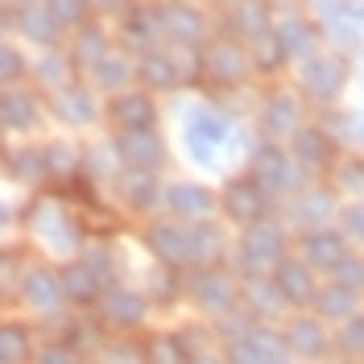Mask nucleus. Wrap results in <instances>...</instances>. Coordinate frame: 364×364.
<instances>
[{
  "label": "nucleus",
  "instance_id": "obj_28",
  "mask_svg": "<svg viewBox=\"0 0 364 364\" xmlns=\"http://www.w3.org/2000/svg\"><path fill=\"white\" fill-rule=\"evenodd\" d=\"M348 252L352 249H348L343 228L327 224V228H311V232H302V261H306L315 273H331Z\"/></svg>",
  "mask_w": 364,
  "mask_h": 364
},
{
  "label": "nucleus",
  "instance_id": "obj_42",
  "mask_svg": "<svg viewBox=\"0 0 364 364\" xmlns=\"http://www.w3.org/2000/svg\"><path fill=\"white\" fill-rule=\"evenodd\" d=\"M186 269H174V265H158V269L149 273V294L158 298V306H174L178 294L186 290Z\"/></svg>",
  "mask_w": 364,
  "mask_h": 364
},
{
  "label": "nucleus",
  "instance_id": "obj_46",
  "mask_svg": "<svg viewBox=\"0 0 364 364\" xmlns=\"http://www.w3.org/2000/svg\"><path fill=\"white\" fill-rule=\"evenodd\" d=\"M0 75H4V87H21L25 75H33V63L17 50V42H4L0 50Z\"/></svg>",
  "mask_w": 364,
  "mask_h": 364
},
{
  "label": "nucleus",
  "instance_id": "obj_49",
  "mask_svg": "<svg viewBox=\"0 0 364 364\" xmlns=\"http://www.w3.org/2000/svg\"><path fill=\"white\" fill-rule=\"evenodd\" d=\"M104 364H149V356H145V343L120 336V340L104 343Z\"/></svg>",
  "mask_w": 364,
  "mask_h": 364
},
{
  "label": "nucleus",
  "instance_id": "obj_11",
  "mask_svg": "<svg viewBox=\"0 0 364 364\" xmlns=\"http://www.w3.org/2000/svg\"><path fill=\"white\" fill-rule=\"evenodd\" d=\"M220 207H224V215L232 220V224L249 228V224H257V220H265V215H269L273 195L257 178H252V174H240V178H232L224 186Z\"/></svg>",
  "mask_w": 364,
  "mask_h": 364
},
{
  "label": "nucleus",
  "instance_id": "obj_5",
  "mask_svg": "<svg viewBox=\"0 0 364 364\" xmlns=\"http://www.w3.org/2000/svg\"><path fill=\"white\" fill-rule=\"evenodd\" d=\"M186 294H191V302H195L203 315H215V318H224V315H232V311L245 306V298H240V277H232L224 265L191 269L186 273Z\"/></svg>",
  "mask_w": 364,
  "mask_h": 364
},
{
  "label": "nucleus",
  "instance_id": "obj_44",
  "mask_svg": "<svg viewBox=\"0 0 364 364\" xmlns=\"http://www.w3.org/2000/svg\"><path fill=\"white\" fill-rule=\"evenodd\" d=\"M145 356H149V364H191V352L182 348L178 331L174 336H154L145 343Z\"/></svg>",
  "mask_w": 364,
  "mask_h": 364
},
{
  "label": "nucleus",
  "instance_id": "obj_48",
  "mask_svg": "<svg viewBox=\"0 0 364 364\" xmlns=\"http://www.w3.org/2000/svg\"><path fill=\"white\" fill-rule=\"evenodd\" d=\"M58 343H67L75 356H87V352H95V348H100V331H95L91 323H63V336H58Z\"/></svg>",
  "mask_w": 364,
  "mask_h": 364
},
{
  "label": "nucleus",
  "instance_id": "obj_10",
  "mask_svg": "<svg viewBox=\"0 0 364 364\" xmlns=\"http://www.w3.org/2000/svg\"><path fill=\"white\" fill-rule=\"evenodd\" d=\"M161 21H166V46L182 50H203L211 42V21L199 4L186 0H161Z\"/></svg>",
  "mask_w": 364,
  "mask_h": 364
},
{
  "label": "nucleus",
  "instance_id": "obj_47",
  "mask_svg": "<svg viewBox=\"0 0 364 364\" xmlns=\"http://www.w3.org/2000/svg\"><path fill=\"white\" fill-rule=\"evenodd\" d=\"M336 191L360 199L364 195V158H343L336 161Z\"/></svg>",
  "mask_w": 364,
  "mask_h": 364
},
{
  "label": "nucleus",
  "instance_id": "obj_41",
  "mask_svg": "<svg viewBox=\"0 0 364 364\" xmlns=\"http://www.w3.org/2000/svg\"><path fill=\"white\" fill-rule=\"evenodd\" d=\"M46 161H50V178H63V182H70L83 170V154L70 145L67 136H58V141L46 145Z\"/></svg>",
  "mask_w": 364,
  "mask_h": 364
},
{
  "label": "nucleus",
  "instance_id": "obj_37",
  "mask_svg": "<svg viewBox=\"0 0 364 364\" xmlns=\"http://www.w3.org/2000/svg\"><path fill=\"white\" fill-rule=\"evenodd\" d=\"M75 63H70V54L63 50H42L38 58H33V83L46 91H58V87H70L75 83Z\"/></svg>",
  "mask_w": 364,
  "mask_h": 364
},
{
  "label": "nucleus",
  "instance_id": "obj_22",
  "mask_svg": "<svg viewBox=\"0 0 364 364\" xmlns=\"http://www.w3.org/2000/svg\"><path fill=\"white\" fill-rule=\"evenodd\" d=\"M269 277H273V286L282 290V298H286V306L290 311H306L311 302H315V294H318V282H315V269L302 261V257H282L277 265L269 269Z\"/></svg>",
  "mask_w": 364,
  "mask_h": 364
},
{
  "label": "nucleus",
  "instance_id": "obj_40",
  "mask_svg": "<svg viewBox=\"0 0 364 364\" xmlns=\"http://www.w3.org/2000/svg\"><path fill=\"white\" fill-rule=\"evenodd\" d=\"M29 356H33V331L17 318H9L0 336V364H25Z\"/></svg>",
  "mask_w": 364,
  "mask_h": 364
},
{
  "label": "nucleus",
  "instance_id": "obj_50",
  "mask_svg": "<svg viewBox=\"0 0 364 364\" xmlns=\"http://www.w3.org/2000/svg\"><path fill=\"white\" fill-rule=\"evenodd\" d=\"M336 348H340L343 356H356V360H364V315H360V311H356V315L340 327Z\"/></svg>",
  "mask_w": 364,
  "mask_h": 364
},
{
  "label": "nucleus",
  "instance_id": "obj_23",
  "mask_svg": "<svg viewBox=\"0 0 364 364\" xmlns=\"http://www.w3.org/2000/svg\"><path fill=\"white\" fill-rule=\"evenodd\" d=\"M21 302L33 306L38 315H54L67 306V290H63V273H54L50 265H29L21 273Z\"/></svg>",
  "mask_w": 364,
  "mask_h": 364
},
{
  "label": "nucleus",
  "instance_id": "obj_13",
  "mask_svg": "<svg viewBox=\"0 0 364 364\" xmlns=\"http://www.w3.org/2000/svg\"><path fill=\"white\" fill-rule=\"evenodd\" d=\"M273 33H277V46H282L286 67H302L306 58H315L318 46H323V29H318V21L302 17V13H282L277 25H273Z\"/></svg>",
  "mask_w": 364,
  "mask_h": 364
},
{
  "label": "nucleus",
  "instance_id": "obj_33",
  "mask_svg": "<svg viewBox=\"0 0 364 364\" xmlns=\"http://www.w3.org/2000/svg\"><path fill=\"white\" fill-rule=\"evenodd\" d=\"M0 120H4V133H33L42 124V104L38 95L25 87H4V104H0Z\"/></svg>",
  "mask_w": 364,
  "mask_h": 364
},
{
  "label": "nucleus",
  "instance_id": "obj_52",
  "mask_svg": "<svg viewBox=\"0 0 364 364\" xmlns=\"http://www.w3.org/2000/svg\"><path fill=\"white\" fill-rule=\"evenodd\" d=\"M327 277H331V282H340V286H348V290H356V294H360V290H364V257H356V252H348V257H343L340 265H336V269L327 273Z\"/></svg>",
  "mask_w": 364,
  "mask_h": 364
},
{
  "label": "nucleus",
  "instance_id": "obj_16",
  "mask_svg": "<svg viewBox=\"0 0 364 364\" xmlns=\"http://www.w3.org/2000/svg\"><path fill=\"white\" fill-rule=\"evenodd\" d=\"M306 120H302V100H298L294 91H273L269 100L261 104V112H257V129L261 136H269V141H294V133L302 129Z\"/></svg>",
  "mask_w": 364,
  "mask_h": 364
},
{
  "label": "nucleus",
  "instance_id": "obj_58",
  "mask_svg": "<svg viewBox=\"0 0 364 364\" xmlns=\"http://www.w3.org/2000/svg\"><path fill=\"white\" fill-rule=\"evenodd\" d=\"M4 4H25V0H4Z\"/></svg>",
  "mask_w": 364,
  "mask_h": 364
},
{
  "label": "nucleus",
  "instance_id": "obj_55",
  "mask_svg": "<svg viewBox=\"0 0 364 364\" xmlns=\"http://www.w3.org/2000/svg\"><path fill=\"white\" fill-rule=\"evenodd\" d=\"M91 13H104V17H120L129 9V0H87Z\"/></svg>",
  "mask_w": 364,
  "mask_h": 364
},
{
  "label": "nucleus",
  "instance_id": "obj_54",
  "mask_svg": "<svg viewBox=\"0 0 364 364\" xmlns=\"http://www.w3.org/2000/svg\"><path fill=\"white\" fill-rule=\"evenodd\" d=\"M33 364H83L79 360V356H75V352H70L67 343H46L42 352H38V356H33Z\"/></svg>",
  "mask_w": 364,
  "mask_h": 364
},
{
  "label": "nucleus",
  "instance_id": "obj_3",
  "mask_svg": "<svg viewBox=\"0 0 364 364\" xmlns=\"http://www.w3.org/2000/svg\"><path fill=\"white\" fill-rule=\"evenodd\" d=\"M25 228H29V236H38V245H42L46 252H54V257H75V252H83V228H79V220L67 211V203L54 199V195H42V199L29 203Z\"/></svg>",
  "mask_w": 364,
  "mask_h": 364
},
{
  "label": "nucleus",
  "instance_id": "obj_12",
  "mask_svg": "<svg viewBox=\"0 0 364 364\" xmlns=\"http://www.w3.org/2000/svg\"><path fill=\"white\" fill-rule=\"evenodd\" d=\"M120 42L129 46V54H149L166 46V21H161V4H129L120 13Z\"/></svg>",
  "mask_w": 364,
  "mask_h": 364
},
{
  "label": "nucleus",
  "instance_id": "obj_35",
  "mask_svg": "<svg viewBox=\"0 0 364 364\" xmlns=\"http://www.w3.org/2000/svg\"><path fill=\"white\" fill-rule=\"evenodd\" d=\"M91 87L95 91H108V95H116V91H129L136 79V54H124V50H112L100 67L87 75Z\"/></svg>",
  "mask_w": 364,
  "mask_h": 364
},
{
  "label": "nucleus",
  "instance_id": "obj_60",
  "mask_svg": "<svg viewBox=\"0 0 364 364\" xmlns=\"http://www.w3.org/2000/svg\"><path fill=\"white\" fill-rule=\"evenodd\" d=\"M343 364H352V360H343Z\"/></svg>",
  "mask_w": 364,
  "mask_h": 364
},
{
  "label": "nucleus",
  "instance_id": "obj_2",
  "mask_svg": "<svg viewBox=\"0 0 364 364\" xmlns=\"http://www.w3.org/2000/svg\"><path fill=\"white\" fill-rule=\"evenodd\" d=\"M249 174L269 191L273 199H294V195H302V191L311 186V178H315L294 154L282 149V141H269V136H261L249 149Z\"/></svg>",
  "mask_w": 364,
  "mask_h": 364
},
{
  "label": "nucleus",
  "instance_id": "obj_9",
  "mask_svg": "<svg viewBox=\"0 0 364 364\" xmlns=\"http://www.w3.org/2000/svg\"><path fill=\"white\" fill-rule=\"evenodd\" d=\"M4 33L25 38V42L42 46V50H54L67 29L46 9V0H25V4H4Z\"/></svg>",
  "mask_w": 364,
  "mask_h": 364
},
{
  "label": "nucleus",
  "instance_id": "obj_20",
  "mask_svg": "<svg viewBox=\"0 0 364 364\" xmlns=\"http://www.w3.org/2000/svg\"><path fill=\"white\" fill-rule=\"evenodd\" d=\"M50 116L67 129H87L100 120V100L91 83H70V87H58L50 91Z\"/></svg>",
  "mask_w": 364,
  "mask_h": 364
},
{
  "label": "nucleus",
  "instance_id": "obj_43",
  "mask_svg": "<svg viewBox=\"0 0 364 364\" xmlns=\"http://www.w3.org/2000/svg\"><path fill=\"white\" fill-rule=\"evenodd\" d=\"M323 124L340 136V141H352V145L364 149V108H348V112H331L327 108V120Z\"/></svg>",
  "mask_w": 364,
  "mask_h": 364
},
{
  "label": "nucleus",
  "instance_id": "obj_53",
  "mask_svg": "<svg viewBox=\"0 0 364 364\" xmlns=\"http://www.w3.org/2000/svg\"><path fill=\"white\" fill-rule=\"evenodd\" d=\"M340 228L348 240L364 245V199H352V203L340 207Z\"/></svg>",
  "mask_w": 364,
  "mask_h": 364
},
{
  "label": "nucleus",
  "instance_id": "obj_8",
  "mask_svg": "<svg viewBox=\"0 0 364 364\" xmlns=\"http://www.w3.org/2000/svg\"><path fill=\"white\" fill-rule=\"evenodd\" d=\"M311 13H315L318 29H323V38L336 54H343V58L360 54L364 25L356 17V9H352V0H311Z\"/></svg>",
  "mask_w": 364,
  "mask_h": 364
},
{
  "label": "nucleus",
  "instance_id": "obj_6",
  "mask_svg": "<svg viewBox=\"0 0 364 364\" xmlns=\"http://www.w3.org/2000/svg\"><path fill=\"white\" fill-rule=\"evenodd\" d=\"M286 257V224L282 220H257V224L245 228L240 245H236V269L240 273H265L273 269L277 261Z\"/></svg>",
  "mask_w": 364,
  "mask_h": 364
},
{
  "label": "nucleus",
  "instance_id": "obj_59",
  "mask_svg": "<svg viewBox=\"0 0 364 364\" xmlns=\"http://www.w3.org/2000/svg\"><path fill=\"white\" fill-rule=\"evenodd\" d=\"M83 364H91V360H83ZM100 364H104V360H100Z\"/></svg>",
  "mask_w": 364,
  "mask_h": 364
},
{
  "label": "nucleus",
  "instance_id": "obj_17",
  "mask_svg": "<svg viewBox=\"0 0 364 364\" xmlns=\"http://www.w3.org/2000/svg\"><path fill=\"white\" fill-rule=\"evenodd\" d=\"M282 356H290V348L282 331H269L265 323H252L240 340L228 343V364H277Z\"/></svg>",
  "mask_w": 364,
  "mask_h": 364
},
{
  "label": "nucleus",
  "instance_id": "obj_36",
  "mask_svg": "<svg viewBox=\"0 0 364 364\" xmlns=\"http://www.w3.org/2000/svg\"><path fill=\"white\" fill-rule=\"evenodd\" d=\"M4 166H9V178L25 182V186H38V182L50 178L46 145H9V154H4Z\"/></svg>",
  "mask_w": 364,
  "mask_h": 364
},
{
  "label": "nucleus",
  "instance_id": "obj_26",
  "mask_svg": "<svg viewBox=\"0 0 364 364\" xmlns=\"http://www.w3.org/2000/svg\"><path fill=\"white\" fill-rule=\"evenodd\" d=\"M100 318H104L112 331L129 336V331H136V327H145V318H149V298L136 294V290L112 286L108 294L100 298Z\"/></svg>",
  "mask_w": 364,
  "mask_h": 364
},
{
  "label": "nucleus",
  "instance_id": "obj_14",
  "mask_svg": "<svg viewBox=\"0 0 364 364\" xmlns=\"http://www.w3.org/2000/svg\"><path fill=\"white\" fill-rule=\"evenodd\" d=\"M286 220L298 228V232H311V228H327L331 220H340V191L331 186H306L302 195H294L286 203Z\"/></svg>",
  "mask_w": 364,
  "mask_h": 364
},
{
  "label": "nucleus",
  "instance_id": "obj_45",
  "mask_svg": "<svg viewBox=\"0 0 364 364\" xmlns=\"http://www.w3.org/2000/svg\"><path fill=\"white\" fill-rule=\"evenodd\" d=\"M249 50H252V63H257V70L261 75H277V70L286 67V58H282V46H277V33H261L257 42H249Z\"/></svg>",
  "mask_w": 364,
  "mask_h": 364
},
{
  "label": "nucleus",
  "instance_id": "obj_32",
  "mask_svg": "<svg viewBox=\"0 0 364 364\" xmlns=\"http://www.w3.org/2000/svg\"><path fill=\"white\" fill-rule=\"evenodd\" d=\"M58 273H63V290H67L70 306H100V298L112 290L87 261H70V265H63Z\"/></svg>",
  "mask_w": 364,
  "mask_h": 364
},
{
  "label": "nucleus",
  "instance_id": "obj_7",
  "mask_svg": "<svg viewBox=\"0 0 364 364\" xmlns=\"http://www.w3.org/2000/svg\"><path fill=\"white\" fill-rule=\"evenodd\" d=\"M252 50L240 38H211L203 46V75L215 87H245L252 79Z\"/></svg>",
  "mask_w": 364,
  "mask_h": 364
},
{
  "label": "nucleus",
  "instance_id": "obj_25",
  "mask_svg": "<svg viewBox=\"0 0 364 364\" xmlns=\"http://www.w3.org/2000/svg\"><path fill=\"white\" fill-rule=\"evenodd\" d=\"M145 245L158 257L161 265H174V269L191 273V236L182 220H154L145 228Z\"/></svg>",
  "mask_w": 364,
  "mask_h": 364
},
{
  "label": "nucleus",
  "instance_id": "obj_24",
  "mask_svg": "<svg viewBox=\"0 0 364 364\" xmlns=\"http://www.w3.org/2000/svg\"><path fill=\"white\" fill-rule=\"evenodd\" d=\"M112 186L133 215H149V211L166 207V186H161L158 170H124Z\"/></svg>",
  "mask_w": 364,
  "mask_h": 364
},
{
  "label": "nucleus",
  "instance_id": "obj_19",
  "mask_svg": "<svg viewBox=\"0 0 364 364\" xmlns=\"http://www.w3.org/2000/svg\"><path fill=\"white\" fill-rule=\"evenodd\" d=\"M108 116H112L116 133H129V129H158V95L145 87H129L116 91L108 100Z\"/></svg>",
  "mask_w": 364,
  "mask_h": 364
},
{
  "label": "nucleus",
  "instance_id": "obj_15",
  "mask_svg": "<svg viewBox=\"0 0 364 364\" xmlns=\"http://www.w3.org/2000/svg\"><path fill=\"white\" fill-rule=\"evenodd\" d=\"M136 83L145 91H154V95H166V91H178L191 79H186V67L174 54V46H158V50L136 58Z\"/></svg>",
  "mask_w": 364,
  "mask_h": 364
},
{
  "label": "nucleus",
  "instance_id": "obj_39",
  "mask_svg": "<svg viewBox=\"0 0 364 364\" xmlns=\"http://www.w3.org/2000/svg\"><path fill=\"white\" fill-rule=\"evenodd\" d=\"M83 170H87L95 182H116L124 174V161L116 154V141H100V145H91L87 154H83Z\"/></svg>",
  "mask_w": 364,
  "mask_h": 364
},
{
  "label": "nucleus",
  "instance_id": "obj_38",
  "mask_svg": "<svg viewBox=\"0 0 364 364\" xmlns=\"http://www.w3.org/2000/svg\"><path fill=\"white\" fill-rule=\"evenodd\" d=\"M311 311L318 318H327V323H348V318L356 315V290H348L340 282H327V286H318Z\"/></svg>",
  "mask_w": 364,
  "mask_h": 364
},
{
  "label": "nucleus",
  "instance_id": "obj_57",
  "mask_svg": "<svg viewBox=\"0 0 364 364\" xmlns=\"http://www.w3.org/2000/svg\"><path fill=\"white\" fill-rule=\"evenodd\" d=\"M211 4H220V9L228 4V9H232V4H240V0H211Z\"/></svg>",
  "mask_w": 364,
  "mask_h": 364
},
{
  "label": "nucleus",
  "instance_id": "obj_31",
  "mask_svg": "<svg viewBox=\"0 0 364 364\" xmlns=\"http://www.w3.org/2000/svg\"><path fill=\"white\" fill-rule=\"evenodd\" d=\"M70 63L79 75H91V70L100 67L108 54H112V33H108V25L104 21H87L75 29V38H70Z\"/></svg>",
  "mask_w": 364,
  "mask_h": 364
},
{
  "label": "nucleus",
  "instance_id": "obj_21",
  "mask_svg": "<svg viewBox=\"0 0 364 364\" xmlns=\"http://www.w3.org/2000/svg\"><path fill=\"white\" fill-rule=\"evenodd\" d=\"M112 141L124 170H161L166 166V136L158 129H129V133H116Z\"/></svg>",
  "mask_w": 364,
  "mask_h": 364
},
{
  "label": "nucleus",
  "instance_id": "obj_30",
  "mask_svg": "<svg viewBox=\"0 0 364 364\" xmlns=\"http://www.w3.org/2000/svg\"><path fill=\"white\" fill-rule=\"evenodd\" d=\"M220 207V199L207 191L203 182H170L166 186V211L191 224V220H211V211Z\"/></svg>",
  "mask_w": 364,
  "mask_h": 364
},
{
  "label": "nucleus",
  "instance_id": "obj_51",
  "mask_svg": "<svg viewBox=\"0 0 364 364\" xmlns=\"http://www.w3.org/2000/svg\"><path fill=\"white\" fill-rule=\"evenodd\" d=\"M46 9L58 17L63 29H79V25H87V13H91L87 0H46Z\"/></svg>",
  "mask_w": 364,
  "mask_h": 364
},
{
  "label": "nucleus",
  "instance_id": "obj_56",
  "mask_svg": "<svg viewBox=\"0 0 364 364\" xmlns=\"http://www.w3.org/2000/svg\"><path fill=\"white\" fill-rule=\"evenodd\" d=\"M191 364H224L220 356H211V352H199V356H191Z\"/></svg>",
  "mask_w": 364,
  "mask_h": 364
},
{
  "label": "nucleus",
  "instance_id": "obj_1",
  "mask_svg": "<svg viewBox=\"0 0 364 364\" xmlns=\"http://www.w3.org/2000/svg\"><path fill=\"white\" fill-rule=\"evenodd\" d=\"M232 145H240V129L224 108H211V104H195L191 112L182 116V149L195 166H220Z\"/></svg>",
  "mask_w": 364,
  "mask_h": 364
},
{
  "label": "nucleus",
  "instance_id": "obj_27",
  "mask_svg": "<svg viewBox=\"0 0 364 364\" xmlns=\"http://www.w3.org/2000/svg\"><path fill=\"white\" fill-rule=\"evenodd\" d=\"M336 141H340V136L331 133L323 120H318V124H302L294 133V141H290V154H294L311 174H323V170L336 166Z\"/></svg>",
  "mask_w": 364,
  "mask_h": 364
},
{
  "label": "nucleus",
  "instance_id": "obj_18",
  "mask_svg": "<svg viewBox=\"0 0 364 364\" xmlns=\"http://www.w3.org/2000/svg\"><path fill=\"white\" fill-rule=\"evenodd\" d=\"M282 340H286V348H290V356H302V360H323V356L336 348V340L327 336V318H318V315L286 318Z\"/></svg>",
  "mask_w": 364,
  "mask_h": 364
},
{
  "label": "nucleus",
  "instance_id": "obj_29",
  "mask_svg": "<svg viewBox=\"0 0 364 364\" xmlns=\"http://www.w3.org/2000/svg\"><path fill=\"white\" fill-rule=\"evenodd\" d=\"M240 298H245V311H249L257 323H273V318H282L290 311L286 298H282V290L273 286L269 273H245V277H240Z\"/></svg>",
  "mask_w": 364,
  "mask_h": 364
},
{
  "label": "nucleus",
  "instance_id": "obj_4",
  "mask_svg": "<svg viewBox=\"0 0 364 364\" xmlns=\"http://www.w3.org/2000/svg\"><path fill=\"white\" fill-rule=\"evenodd\" d=\"M348 79H352L348 58L336 54V50H318L315 58H306V63L298 67V87H302V95H306L311 104H318V108H336L343 87H348Z\"/></svg>",
  "mask_w": 364,
  "mask_h": 364
},
{
  "label": "nucleus",
  "instance_id": "obj_34",
  "mask_svg": "<svg viewBox=\"0 0 364 364\" xmlns=\"http://www.w3.org/2000/svg\"><path fill=\"white\" fill-rule=\"evenodd\" d=\"M186 236H191V269H203V265H224V228L215 220H191L186 224Z\"/></svg>",
  "mask_w": 364,
  "mask_h": 364
}]
</instances>
